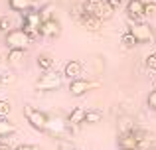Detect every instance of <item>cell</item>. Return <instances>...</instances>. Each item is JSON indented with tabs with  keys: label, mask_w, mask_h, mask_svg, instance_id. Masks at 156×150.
Segmentation results:
<instances>
[{
	"label": "cell",
	"mask_w": 156,
	"mask_h": 150,
	"mask_svg": "<svg viewBox=\"0 0 156 150\" xmlns=\"http://www.w3.org/2000/svg\"><path fill=\"white\" fill-rule=\"evenodd\" d=\"M24 117H26V120L36 128V131H40V132H48L50 117H48L44 111H40V109H32L30 105H26V107H24Z\"/></svg>",
	"instance_id": "6da1fadb"
},
{
	"label": "cell",
	"mask_w": 156,
	"mask_h": 150,
	"mask_svg": "<svg viewBox=\"0 0 156 150\" xmlns=\"http://www.w3.org/2000/svg\"><path fill=\"white\" fill-rule=\"evenodd\" d=\"M61 83H63L61 73H57V71H46L36 81V89L38 91H53V89H59Z\"/></svg>",
	"instance_id": "7a4b0ae2"
},
{
	"label": "cell",
	"mask_w": 156,
	"mask_h": 150,
	"mask_svg": "<svg viewBox=\"0 0 156 150\" xmlns=\"http://www.w3.org/2000/svg\"><path fill=\"white\" fill-rule=\"evenodd\" d=\"M30 36L26 34V32L20 28V30H10L6 34V44L10 50H26L28 46H30Z\"/></svg>",
	"instance_id": "3957f363"
},
{
	"label": "cell",
	"mask_w": 156,
	"mask_h": 150,
	"mask_svg": "<svg viewBox=\"0 0 156 150\" xmlns=\"http://www.w3.org/2000/svg\"><path fill=\"white\" fill-rule=\"evenodd\" d=\"M140 142H142V132H138L136 128L133 132L119 134V148L121 150H138Z\"/></svg>",
	"instance_id": "277c9868"
},
{
	"label": "cell",
	"mask_w": 156,
	"mask_h": 150,
	"mask_svg": "<svg viewBox=\"0 0 156 150\" xmlns=\"http://www.w3.org/2000/svg\"><path fill=\"white\" fill-rule=\"evenodd\" d=\"M42 18H40V12H36V10H30V12H26L24 14V28L22 30L26 32L30 38H36V34L40 32V28H42Z\"/></svg>",
	"instance_id": "5b68a950"
},
{
	"label": "cell",
	"mask_w": 156,
	"mask_h": 150,
	"mask_svg": "<svg viewBox=\"0 0 156 150\" xmlns=\"http://www.w3.org/2000/svg\"><path fill=\"white\" fill-rule=\"evenodd\" d=\"M99 87V83L97 81H89V79H83V77H79V79H73L71 85H69V91H71V95L79 97V95H85L87 91H93V89Z\"/></svg>",
	"instance_id": "8992f818"
},
{
	"label": "cell",
	"mask_w": 156,
	"mask_h": 150,
	"mask_svg": "<svg viewBox=\"0 0 156 150\" xmlns=\"http://www.w3.org/2000/svg\"><path fill=\"white\" fill-rule=\"evenodd\" d=\"M130 32H133V36L136 38L138 44H140V42L146 44V42H152V40H154V32H152V28H150L146 22L133 24V26H130Z\"/></svg>",
	"instance_id": "52a82bcc"
},
{
	"label": "cell",
	"mask_w": 156,
	"mask_h": 150,
	"mask_svg": "<svg viewBox=\"0 0 156 150\" xmlns=\"http://www.w3.org/2000/svg\"><path fill=\"white\" fill-rule=\"evenodd\" d=\"M126 16H129L134 24H140L142 20L146 18L144 16V2H142V0H129V2H126Z\"/></svg>",
	"instance_id": "ba28073f"
},
{
	"label": "cell",
	"mask_w": 156,
	"mask_h": 150,
	"mask_svg": "<svg viewBox=\"0 0 156 150\" xmlns=\"http://www.w3.org/2000/svg\"><path fill=\"white\" fill-rule=\"evenodd\" d=\"M81 71H83V63L77 61V59H71V61H67V63H65V67H63L65 77H69L71 81H73V79H79Z\"/></svg>",
	"instance_id": "9c48e42d"
},
{
	"label": "cell",
	"mask_w": 156,
	"mask_h": 150,
	"mask_svg": "<svg viewBox=\"0 0 156 150\" xmlns=\"http://www.w3.org/2000/svg\"><path fill=\"white\" fill-rule=\"evenodd\" d=\"M40 34L46 36V38H57L61 34V28L57 20H50V22H44L42 28H40Z\"/></svg>",
	"instance_id": "30bf717a"
},
{
	"label": "cell",
	"mask_w": 156,
	"mask_h": 150,
	"mask_svg": "<svg viewBox=\"0 0 156 150\" xmlns=\"http://www.w3.org/2000/svg\"><path fill=\"white\" fill-rule=\"evenodd\" d=\"M79 22H81V26L87 28L89 32H97V30H101V24H103V20L97 18V16H91V14H83Z\"/></svg>",
	"instance_id": "8fae6325"
},
{
	"label": "cell",
	"mask_w": 156,
	"mask_h": 150,
	"mask_svg": "<svg viewBox=\"0 0 156 150\" xmlns=\"http://www.w3.org/2000/svg\"><path fill=\"white\" fill-rule=\"evenodd\" d=\"M103 6H105V0H85V2H83V12H85V14H91V16H97V18H99Z\"/></svg>",
	"instance_id": "7c38bea8"
},
{
	"label": "cell",
	"mask_w": 156,
	"mask_h": 150,
	"mask_svg": "<svg viewBox=\"0 0 156 150\" xmlns=\"http://www.w3.org/2000/svg\"><path fill=\"white\" fill-rule=\"evenodd\" d=\"M8 4H10L12 10L22 12V14H26V12L34 10V0H8Z\"/></svg>",
	"instance_id": "4fadbf2b"
},
{
	"label": "cell",
	"mask_w": 156,
	"mask_h": 150,
	"mask_svg": "<svg viewBox=\"0 0 156 150\" xmlns=\"http://www.w3.org/2000/svg\"><path fill=\"white\" fill-rule=\"evenodd\" d=\"M65 127H67V120L59 119V117H55V119H51V117H50L48 132H51V134H63V132H65Z\"/></svg>",
	"instance_id": "5bb4252c"
},
{
	"label": "cell",
	"mask_w": 156,
	"mask_h": 150,
	"mask_svg": "<svg viewBox=\"0 0 156 150\" xmlns=\"http://www.w3.org/2000/svg\"><path fill=\"white\" fill-rule=\"evenodd\" d=\"M85 115H87V111H83L81 107L73 109V111L69 113V117H67V124L69 127H77L79 123H85Z\"/></svg>",
	"instance_id": "9a60e30c"
},
{
	"label": "cell",
	"mask_w": 156,
	"mask_h": 150,
	"mask_svg": "<svg viewBox=\"0 0 156 150\" xmlns=\"http://www.w3.org/2000/svg\"><path fill=\"white\" fill-rule=\"evenodd\" d=\"M134 131V123L130 117H121L119 119V134H125V132H133Z\"/></svg>",
	"instance_id": "2e32d148"
},
{
	"label": "cell",
	"mask_w": 156,
	"mask_h": 150,
	"mask_svg": "<svg viewBox=\"0 0 156 150\" xmlns=\"http://www.w3.org/2000/svg\"><path fill=\"white\" fill-rule=\"evenodd\" d=\"M16 132V127L10 123V120L6 119H0V138H4V136H10Z\"/></svg>",
	"instance_id": "e0dca14e"
},
{
	"label": "cell",
	"mask_w": 156,
	"mask_h": 150,
	"mask_svg": "<svg viewBox=\"0 0 156 150\" xmlns=\"http://www.w3.org/2000/svg\"><path fill=\"white\" fill-rule=\"evenodd\" d=\"M38 67H40V69H44V73H46V71H51L53 59L50 58V55H46V54L38 55Z\"/></svg>",
	"instance_id": "ac0fdd59"
},
{
	"label": "cell",
	"mask_w": 156,
	"mask_h": 150,
	"mask_svg": "<svg viewBox=\"0 0 156 150\" xmlns=\"http://www.w3.org/2000/svg\"><path fill=\"white\" fill-rule=\"evenodd\" d=\"M40 18H42V22L53 20V4H46V6L40 8Z\"/></svg>",
	"instance_id": "d6986e66"
},
{
	"label": "cell",
	"mask_w": 156,
	"mask_h": 150,
	"mask_svg": "<svg viewBox=\"0 0 156 150\" xmlns=\"http://www.w3.org/2000/svg\"><path fill=\"white\" fill-rule=\"evenodd\" d=\"M121 44H122V46H125V47H134V46H136V38H134V36H133V32H125V34H122V38H121Z\"/></svg>",
	"instance_id": "ffe728a7"
},
{
	"label": "cell",
	"mask_w": 156,
	"mask_h": 150,
	"mask_svg": "<svg viewBox=\"0 0 156 150\" xmlns=\"http://www.w3.org/2000/svg\"><path fill=\"white\" fill-rule=\"evenodd\" d=\"M85 123H87V124L101 123V113L99 111H87V115H85Z\"/></svg>",
	"instance_id": "44dd1931"
},
{
	"label": "cell",
	"mask_w": 156,
	"mask_h": 150,
	"mask_svg": "<svg viewBox=\"0 0 156 150\" xmlns=\"http://www.w3.org/2000/svg\"><path fill=\"white\" fill-rule=\"evenodd\" d=\"M24 58V50H10V54H8V61L10 63H20Z\"/></svg>",
	"instance_id": "7402d4cb"
},
{
	"label": "cell",
	"mask_w": 156,
	"mask_h": 150,
	"mask_svg": "<svg viewBox=\"0 0 156 150\" xmlns=\"http://www.w3.org/2000/svg\"><path fill=\"white\" fill-rule=\"evenodd\" d=\"M144 16L146 18H154L156 16V2H144Z\"/></svg>",
	"instance_id": "603a6c76"
},
{
	"label": "cell",
	"mask_w": 156,
	"mask_h": 150,
	"mask_svg": "<svg viewBox=\"0 0 156 150\" xmlns=\"http://www.w3.org/2000/svg\"><path fill=\"white\" fill-rule=\"evenodd\" d=\"M10 111H12L10 103H8V101H0V119H6V117L10 115Z\"/></svg>",
	"instance_id": "cb8c5ba5"
},
{
	"label": "cell",
	"mask_w": 156,
	"mask_h": 150,
	"mask_svg": "<svg viewBox=\"0 0 156 150\" xmlns=\"http://www.w3.org/2000/svg\"><path fill=\"white\" fill-rule=\"evenodd\" d=\"M10 28H12V20L8 18V16H2L0 18V32H10Z\"/></svg>",
	"instance_id": "d4e9b609"
},
{
	"label": "cell",
	"mask_w": 156,
	"mask_h": 150,
	"mask_svg": "<svg viewBox=\"0 0 156 150\" xmlns=\"http://www.w3.org/2000/svg\"><path fill=\"white\" fill-rule=\"evenodd\" d=\"M113 8H111V6H107V2H105V6H103V10H101V14H99V18L101 20H109L111 18V16H113Z\"/></svg>",
	"instance_id": "484cf974"
},
{
	"label": "cell",
	"mask_w": 156,
	"mask_h": 150,
	"mask_svg": "<svg viewBox=\"0 0 156 150\" xmlns=\"http://www.w3.org/2000/svg\"><path fill=\"white\" fill-rule=\"evenodd\" d=\"M146 67L156 71V54H150L148 58H146Z\"/></svg>",
	"instance_id": "4316f807"
},
{
	"label": "cell",
	"mask_w": 156,
	"mask_h": 150,
	"mask_svg": "<svg viewBox=\"0 0 156 150\" xmlns=\"http://www.w3.org/2000/svg\"><path fill=\"white\" fill-rule=\"evenodd\" d=\"M148 107L152 109V111H156V89L150 91V95H148Z\"/></svg>",
	"instance_id": "83f0119b"
},
{
	"label": "cell",
	"mask_w": 156,
	"mask_h": 150,
	"mask_svg": "<svg viewBox=\"0 0 156 150\" xmlns=\"http://www.w3.org/2000/svg\"><path fill=\"white\" fill-rule=\"evenodd\" d=\"M12 81H14V75L8 73V71L2 73V77H0V83H2V85H8V83H12Z\"/></svg>",
	"instance_id": "f1b7e54d"
},
{
	"label": "cell",
	"mask_w": 156,
	"mask_h": 150,
	"mask_svg": "<svg viewBox=\"0 0 156 150\" xmlns=\"http://www.w3.org/2000/svg\"><path fill=\"white\" fill-rule=\"evenodd\" d=\"M14 150H40L36 144H20V146H16Z\"/></svg>",
	"instance_id": "f546056e"
},
{
	"label": "cell",
	"mask_w": 156,
	"mask_h": 150,
	"mask_svg": "<svg viewBox=\"0 0 156 150\" xmlns=\"http://www.w3.org/2000/svg\"><path fill=\"white\" fill-rule=\"evenodd\" d=\"M105 2H107V6H111L113 10H117V8L121 6V0H105Z\"/></svg>",
	"instance_id": "4dcf8cb0"
},
{
	"label": "cell",
	"mask_w": 156,
	"mask_h": 150,
	"mask_svg": "<svg viewBox=\"0 0 156 150\" xmlns=\"http://www.w3.org/2000/svg\"><path fill=\"white\" fill-rule=\"evenodd\" d=\"M57 150H75V148H73V146H71V144H67V142H63V144H59V148H57Z\"/></svg>",
	"instance_id": "1f68e13d"
},
{
	"label": "cell",
	"mask_w": 156,
	"mask_h": 150,
	"mask_svg": "<svg viewBox=\"0 0 156 150\" xmlns=\"http://www.w3.org/2000/svg\"><path fill=\"white\" fill-rule=\"evenodd\" d=\"M0 150H12L10 146H8V144L6 142H0Z\"/></svg>",
	"instance_id": "d6a6232c"
},
{
	"label": "cell",
	"mask_w": 156,
	"mask_h": 150,
	"mask_svg": "<svg viewBox=\"0 0 156 150\" xmlns=\"http://www.w3.org/2000/svg\"><path fill=\"white\" fill-rule=\"evenodd\" d=\"M152 150H154V148H152Z\"/></svg>",
	"instance_id": "836d02e7"
}]
</instances>
